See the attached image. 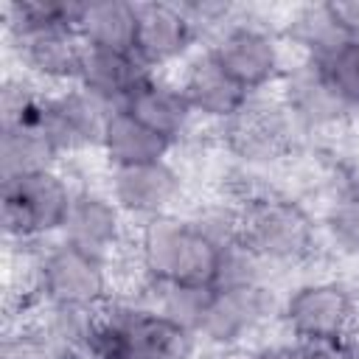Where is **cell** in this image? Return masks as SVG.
<instances>
[{"instance_id": "cell-20", "label": "cell", "mask_w": 359, "mask_h": 359, "mask_svg": "<svg viewBox=\"0 0 359 359\" xmlns=\"http://www.w3.org/2000/svg\"><path fill=\"white\" fill-rule=\"evenodd\" d=\"M283 121L280 115H269V109L244 107L233 118V143L250 160H269L283 146Z\"/></svg>"}, {"instance_id": "cell-27", "label": "cell", "mask_w": 359, "mask_h": 359, "mask_svg": "<svg viewBox=\"0 0 359 359\" xmlns=\"http://www.w3.org/2000/svg\"><path fill=\"white\" fill-rule=\"evenodd\" d=\"M345 359H359V337L345 339Z\"/></svg>"}, {"instance_id": "cell-7", "label": "cell", "mask_w": 359, "mask_h": 359, "mask_svg": "<svg viewBox=\"0 0 359 359\" xmlns=\"http://www.w3.org/2000/svg\"><path fill=\"white\" fill-rule=\"evenodd\" d=\"M115 107L90 95L87 90L67 93L45 101L42 129L53 140L56 149H79L90 143H101L107 115Z\"/></svg>"}, {"instance_id": "cell-26", "label": "cell", "mask_w": 359, "mask_h": 359, "mask_svg": "<svg viewBox=\"0 0 359 359\" xmlns=\"http://www.w3.org/2000/svg\"><path fill=\"white\" fill-rule=\"evenodd\" d=\"M309 351H311V359H345V339L317 342V345H309Z\"/></svg>"}, {"instance_id": "cell-19", "label": "cell", "mask_w": 359, "mask_h": 359, "mask_svg": "<svg viewBox=\"0 0 359 359\" xmlns=\"http://www.w3.org/2000/svg\"><path fill=\"white\" fill-rule=\"evenodd\" d=\"M56 151L59 149L53 146V140L45 135L42 126L3 129V146H0L3 180L22 177V174H36V171H50Z\"/></svg>"}, {"instance_id": "cell-23", "label": "cell", "mask_w": 359, "mask_h": 359, "mask_svg": "<svg viewBox=\"0 0 359 359\" xmlns=\"http://www.w3.org/2000/svg\"><path fill=\"white\" fill-rule=\"evenodd\" d=\"M328 230L351 252H359V191L342 194L328 210Z\"/></svg>"}, {"instance_id": "cell-15", "label": "cell", "mask_w": 359, "mask_h": 359, "mask_svg": "<svg viewBox=\"0 0 359 359\" xmlns=\"http://www.w3.org/2000/svg\"><path fill=\"white\" fill-rule=\"evenodd\" d=\"M101 146H104L107 157L112 160V165L123 168V165H143V163L163 160L165 151L171 149V140L151 132L149 126H143L123 107H115L107 115Z\"/></svg>"}, {"instance_id": "cell-2", "label": "cell", "mask_w": 359, "mask_h": 359, "mask_svg": "<svg viewBox=\"0 0 359 359\" xmlns=\"http://www.w3.org/2000/svg\"><path fill=\"white\" fill-rule=\"evenodd\" d=\"M238 241L258 258L294 261L314 244V227L306 210L289 199H250L238 216Z\"/></svg>"}, {"instance_id": "cell-17", "label": "cell", "mask_w": 359, "mask_h": 359, "mask_svg": "<svg viewBox=\"0 0 359 359\" xmlns=\"http://www.w3.org/2000/svg\"><path fill=\"white\" fill-rule=\"evenodd\" d=\"M118 205L95 196V194H76L62 224L65 241L81 247L93 255H104L118 241Z\"/></svg>"}, {"instance_id": "cell-9", "label": "cell", "mask_w": 359, "mask_h": 359, "mask_svg": "<svg viewBox=\"0 0 359 359\" xmlns=\"http://www.w3.org/2000/svg\"><path fill=\"white\" fill-rule=\"evenodd\" d=\"M123 331L129 359H188L194 348V331L160 311H132L115 314Z\"/></svg>"}, {"instance_id": "cell-3", "label": "cell", "mask_w": 359, "mask_h": 359, "mask_svg": "<svg viewBox=\"0 0 359 359\" xmlns=\"http://www.w3.org/2000/svg\"><path fill=\"white\" fill-rule=\"evenodd\" d=\"M70 205L73 194L53 168L3 180V224L11 236L28 238L62 230Z\"/></svg>"}, {"instance_id": "cell-13", "label": "cell", "mask_w": 359, "mask_h": 359, "mask_svg": "<svg viewBox=\"0 0 359 359\" xmlns=\"http://www.w3.org/2000/svg\"><path fill=\"white\" fill-rule=\"evenodd\" d=\"M149 67L135 53H118V50H98L87 48L79 84L90 95L101 98L109 107H121L146 79Z\"/></svg>"}, {"instance_id": "cell-4", "label": "cell", "mask_w": 359, "mask_h": 359, "mask_svg": "<svg viewBox=\"0 0 359 359\" xmlns=\"http://www.w3.org/2000/svg\"><path fill=\"white\" fill-rule=\"evenodd\" d=\"M39 286L56 309L87 311L104 300L107 272L101 255L62 241L39 266Z\"/></svg>"}, {"instance_id": "cell-24", "label": "cell", "mask_w": 359, "mask_h": 359, "mask_svg": "<svg viewBox=\"0 0 359 359\" xmlns=\"http://www.w3.org/2000/svg\"><path fill=\"white\" fill-rule=\"evenodd\" d=\"M331 25L339 31L345 39L359 36V0H337V3H323Z\"/></svg>"}, {"instance_id": "cell-5", "label": "cell", "mask_w": 359, "mask_h": 359, "mask_svg": "<svg viewBox=\"0 0 359 359\" xmlns=\"http://www.w3.org/2000/svg\"><path fill=\"white\" fill-rule=\"evenodd\" d=\"M283 317L306 345L339 342L353 317V300L339 283H309L286 300Z\"/></svg>"}, {"instance_id": "cell-11", "label": "cell", "mask_w": 359, "mask_h": 359, "mask_svg": "<svg viewBox=\"0 0 359 359\" xmlns=\"http://www.w3.org/2000/svg\"><path fill=\"white\" fill-rule=\"evenodd\" d=\"M177 194H180V177L165 160L123 165L112 171V199L121 210L160 216L174 202Z\"/></svg>"}, {"instance_id": "cell-18", "label": "cell", "mask_w": 359, "mask_h": 359, "mask_svg": "<svg viewBox=\"0 0 359 359\" xmlns=\"http://www.w3.org/2000/svg\"><path fill=\"white\" fill-rule=\"evenodd\" d=\"M22 59L48 79H76L81 76L87 45L81 42L79 31L70 28H50L34 31L20 36Z\"/></svg>"}, {"instance_id": "cell-8", "label": "cell", "mask_w": 359, "mask_h": 359, "mask_svg": "<svg viewBox=\"0 0 359 359\" xmlns=\"http://www.w3.org/2000/svg\"><path fill=\"white\" fill-rule=\"evenodd\" d=\"M194 39V22L180 6L168 3H137V36L135 56L151 67L165 65L188 50Z\"/></svg>"}, {"instance_id": "cell-10", "label": "cell", "mask_w": 359, "mask_h": 359, "mask_svg": "<svg viewBox=\"0 0 359 359\" xmlns=\"http://www.w3.org/2000/svg\"><path fill=\"white\" fill-rule=\"evenodd\" d=\"M269 309L266 292L255 283L250 286H216L205 306L199 334L213 342H236L244 337Z\"/></svg>"}, {"instance_id": "cell-16", "label": "cell", "mask_w": 359, "mask_h": 359, "mask_svg": "<svg viewBox=\"0 0 359 359\" xmlns=\"http://www.w3.org/2000/svg\"><path fill=\"white\" fill-rule=\"evenodd\" d=\"M76 31L87 48L135 53L137 3H123V0L84 3V11H81Z\"/></svg>"}, {"instance_id": "cell-21", "label": "cell", "mask_w": 359, "mask_h": 359, "mask_svg": "<svg viewBox=\"0 0 359 359\" xmlns=\"http://www.w3.org/2000/svg\"><path fill=\"white\" fill-rule=\"evenodd\" d=\"M314 67L342 107H359V36L314 56Z\"/></svg>"}, {"instance_id": "cell-6", "label": "cell", "mask_w": 359, "mask_h": 359, "mask_svg": "<svg viewBox=\"0 0 359 359\" xmlns=\"http://www.w3.org/2000/svg\"><path fill=\"white\" fill-rule=\"evenodd\" d=\"M210 53L247 93L269 84L280 67L278 45L255 25H230L222 31Z\"/></svg>"}, {"instance_id": "cell-25", "label": "cell", "mask_w": 359, "mask_h": 359, "mask_svg": "<svg viewBox=\"0 0 359 359\" xmlns=\"http://www.w3.org/2000/svg\"><path fill=\"white\" fill-rule=\"evenodd\" d=\"M252 359H311V351H309L306 342H300V345H272V348L258 351Z\"/></svg>"}, {"instance_id": "cell-1", "label": "cell", "mask_w": 359, "mask_h": 359, "mask_svg": "<svg viewBox=\"0 0 359 359\" xmlns=\"http://www.w3.org/2000/svg\"><path fill=\"white\" fill-rule=\"evenodd\" d=\"M222 250L205 227L154 216L140 238V258L146 272L160 286L216 289Z\"/></svg>"}, {"instance_id": "cell-14", "label": "cell", "mask_w": 359, "mask_h": 359, "mask_svg": "<svg viewBox=\"0 0 359 359\" xmlns=\"http://www.w3.org/2000/svg\"><path fill=\"white\" fill-rule=\"evenodd\" d=\"M121 107L132 118H137L143 126H149L151 132L168 137L171 143L177 135H182V129L188 126V121L194 115V109H191V104L180 87L163 84L151 76Z\"/></svg>"}, {"instance_id": "cell-22", "label": "cell", "mask_w": 359, "mask_h": 359, "mask_svg": "<svg viewBox=\"0 0 359 359\" xmlns=\"http://www.w3.org/2000/svg\"><path fill=\"white\" fill-rule=\"evenodd\" d=\"M292 90H294V109L297 115L309 118V121H323V118H331L342 104L334 98V93L328 90V84L323 81V76L317 73V67L311 65V70H306L303 76H297L292 81Z\"/></svg>"}, {"instance_id": "cell-12", "label": "cell", "mask_w": 359, "mask_h": 359, "mask_svg": "<svg viewBox=\"0 0 359 359\" xmlns=\"http://www.w3.org/2000/svg\"><path fill=\"white\" fill-rule=\"evenodd\" d=\"M194 112H202L208 118H236L247 101L250 93L213 59V53H202L191 62L185 70V79L180 84Z\"/></svg>"}]
</instances>
